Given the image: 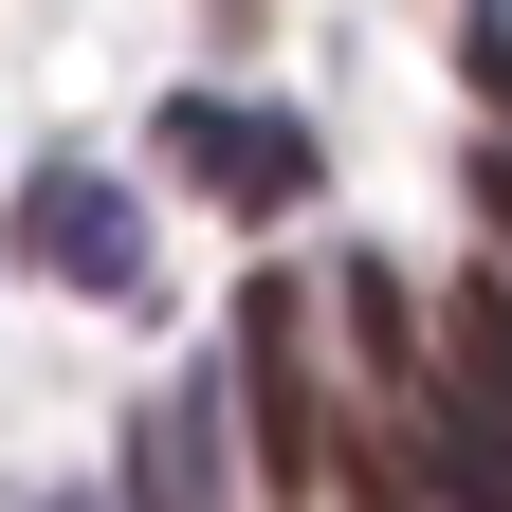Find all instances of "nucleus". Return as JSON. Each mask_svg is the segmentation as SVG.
<instances>
[{"mask_svg":"<svg viewBox=\"0 0 512 512\" xmlns=\"http://www.w3.org/2000/svg\"><path fill=\"white\" fill-rule=\"evenodd\" d=\"M165 165H183V183H220L238 220H293L311 183H330V147H311L293 110H238V92H165Z\"/></svg>","mask_w":512,"mask_h":512,"instance_id":"obj_1","label":"nucleus"},{"mask_svg":"<svg viewBox=\"0 0 512 512\" xmlns=\"http://www.w3.org/2000/svg\"><path fill=\"white\" fill-rule=\"evenodd\" d=\"M19 275H55V293H128L147 275V220H128L110 165H37L19 183Z\"/></svg>","mask_w":512,"mask_h":512,"instance_id":"obj_2","label":"nucleus"},{"mask_svg":"<svg viewBox=\"0 0 512 512\" xmlns=\"http://www.w3.org/2000/svg\"><path fill=\"white\" fill-rule=\"evenodd\" d=\"M147 512H220V403H202V384L147 403Z\"/></svg>","mask_w":512,"mask_h":512,"instance_id":"obj_3","label":"nucleus"},{"mask_svg":"<svg viewBox=\"0 0 512 512\" xmlns=\"http://www.w3.org/2000/svg\"><path fill=\"white\" fill-rule=\"evenodd\" d=\"M458 366H476V403L512 421V293H458Z\"/></svg>","mask_w":512,"mask_h":512,"instance_id":"obj_4","label":"nucleus"},{"mask_svg":"<svg viewBox=\"0 0 512 512\" xmlns=\"http://www.w3.org/2000/svg\"><path fill=\"white\" fill-rule=\"evenodd\" d=\"M476 202H494V238H512V147H494V165H476Z\"/></svg>","mask_w":512,"mask_h":512,"instance_id":"obj_5","label":"nucleus"}]
</instances>
